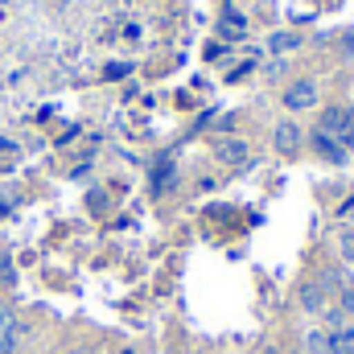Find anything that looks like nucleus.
Listing matches in <instances>:
<instances>
[{
	"label": "nucleus",
	"instance_id": "nucleus-1",
	"mask_svg": "<svg viewBox=\"0 0 354 354\" xmlns=\"http://www.w3.org/2000/svg\"><path fill=\"white\" fill-rule=\"evenodd\" d=\"M317 128H322L326 136H334L346 153L354 149V107H326Z\"/></svg>",
	"mask_w": 354,
	"mask_h": 354
},
{
	"label": "nucleus",
	"instance_id": "nucleus-2",
	"mask_svg": "<svg viewBox=\"0 0 354 354\" xmlns=\"http://www.w3.org/2000/svg\"><path fill=\"white\" fill-rule=\"evenodd\" d=\"M297 305H301L309 317H322V313L330 309V284H326V280H301Z\"/></svg>",
	"mask_w": 354,
	"mask_h": 354
},
{
	"label": "nucleus",
	"instance_id": "nucleus-3",
	"mask_svg": "<svg viewBox=\"0 0 354 354\" xmlns=\"http://www.w3.org/2000/svg\"><path fill=\"white\" fill-rule=\"evenodd\" d=\"M317 99H322L317 79H292L284 87V107L288 111H309V107H317Z\"/></svg>",
	"mask_w": 354,
	"mask_h": 354
},
{
	"label": "nucleus",
	"instance_id": "nucleus-4",
	"mask_svg": "<svg viewBox=\"0 0 354 354\" xmlns=\"http://www.w3.org/2000/svg\"><path fill=\"white\" fill-rule=\"evenodd\" d=\"M272 145H276L284 157H292V153L305 145V132H301V124H297V120H280V124L272 128Z\"/></svg>",
	"mask_w": 354,
	"mask_h": 354
},
{
	"label": "nucleus",
	"instance_id": "nucleus-5",
	"mask_svg": "<svg viewBox=\"0 0 354 354\" xmlns=\"http://www.w3.org/2000/svg\"><path fill=\"white\" fill-rule=\"evenodd\" d=\"M326 334V351L330 354H354V326L342 317L334 330H322Z\"/></svg>",
	"mask_w": 354,
	"mask_h": 354
},
{
	"label": "nucleus",
	"instance_id": "nucleus-6",
	"mask_svg": "<svg viewBox=\"0 0 354 354\" xmlns=\"http://www.w3.org/2000/svg\"><path fill=\"white\" fill-rule=\"evenodd\" d=\"M313 153H317L322 161H330V165H346V157H351V153H346V149H342L334 136H326L322 128L313 132Z\"/></svg>",
	"mask_w": 354,
	"mask_h": 354
},
{
	"label": "nucleus",
	"instance_id": "nucleus-7",
	"mask_svg": "<svg viewBox=\"0 0 354 354\" xmlns=\"http://www.w3.org/2000/svg\"><path fill=\"white\" fill-rule=\"evenodd\" d=\"M21 346V322L12 317V309H0V354H17Z\"/></svg>",
	"mask_w": 354,
	"mask_h": 354
},
{
	"label": "nucleus",
	"instance_id": "nucleus-8",
	"mask_svg": "<svg viewBox=\"0 0 354 354\" xmlns=\"http://www.w3.org/2000/svg\"><path fill=\"white\" fill-rule=\"evenodd\" d=\"M218 157H223L227 165H239V161H248V145H243V140H223V145H218Z\"/></svg>",
	"mask_w": 354,
	"mask_h": 354
},
{
	"label": "nucleus",
	"instance_id": "nucleus-9",
	"mask_svg": "<svg viewBox=\"0 0 354 354\" xmlns=\"http://www.w3.org/2000/svg\"><path fill=\"white\" fill-rule=\"evenodd\" d=\"M338 309H342L346 317H354V276H346V280L338 284Z\"/></svg>",
	"mask_w": 354,
	"mask_h": 354
},
{
	"label": "nucleus",
	"instance_id": "nucleus-10",
	"mask_svg": "<svg viewBox=\"0 0 354 354\" xmlns=\"http://www.w3.org/2000/svg\"><path fill=\"white\" fill-rule=\"evenodd\" d=\"M305 351L309 354H330L326 351V334H322V330H305Z\"/></svg>",
	"mask_w": 354,
	"mask_h": 354
},
{
	"label": "nucleus",
	"instance_id": "nucleus-11",
	"mask_svg": "<svg viewBox=\"0 0 354 354\" xmlns=\"http://www.w3.org/2000/svg\"><path fill=\"white\" fill-rule=\"evenodd\" d=\"M297 46H301V33H276V37H272V50H276V54L297 50Z\"/></svg>",
	"mask_w": 354,
	"mask_h": 354
},
{
	"label": "nucleus",
	"instance_id": "nucleus-12",
	"mask_svg": "<svg viewBox=\"0 0 354 354\" xmlns=\"http://www.w3.org/2000/svg\"><path fill=\"white\" fill-rule=\"evenodd\" d=\"M12 280H17V268L8 256H0V288H12Z\"/></svg>",
	"mask_w": 354,
	"mask_h": 354
},
{
	"label": "nucleus",
	"instance_id": "nucleus-13",
	"mask_svg": "<svg viewBox=\"0 0 354 354\" xmlns=\"http://www.w3.org/2000/svg\"><path fill=\"white\" fill-rule=\"evenodd\" d=\"M107 75H111V79H120V75H128V66H124V62H111V66H107Z\"/></svg>",
	"mask_w": 354,
	"mask_h": 354
},
{
	"label": "nucleus",
	"instance_id": "nucleus-14",
	"mask_svg": "<svg viewBox=\"0 0 354 354\" xmlns=\"http://www.w3.org/2000/svg\"><path fill=\"white\" fill-rule=\"evenodd\" d=\"M338 214H342V218H354V198H346V202H342V210H338Z\"/></svg>",
	"mask_w": 354,
	"mask_h": 354
},
{
	"label": "nucleus",
	"instance_id": "nucleus-15",
	"mask_svg": "<svg viewBox=\"0 0 354 354\" xmlns=\"http://www.w3.org/2000/svg\"><path fill=\"white\" fill-rule=\"evenodd\" d=\"M264 354H280V346H264Z\"/></svg>",
	"mask_w": 354,
	"mask_h": 354
},
{
	"label": "nucleus",
	"instance_id": "nucleus-16",
	"mask_svg": "<svg viewBox=\"0 0 354 354\" xmlns=\"http://www.w3.org/2000/svg\"><path fill=\"white\" fill-rule=\"evenodd\" d=\"M71 354H95V351H87V346H83V351H71Z\"/></svg>",
	"mask_w": 354,
	"mask_h": 354
},
{
	"label": "nucleus",
	"instance_id": "nucleus-17",
	"mask_svg": "<svg viewBox=\"0 0 354 354\" xmlns=\"http://www.w3.org/2000/svg\"><path fill=\"white\" fill-rule=\"evenodd\" d=\"M124 354H132V351H124Z\"/></svg>",
	"mask_w": 354,
	"mask_h": 354
}]
</instances>
